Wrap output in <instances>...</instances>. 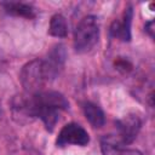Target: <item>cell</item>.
I'll use <instances>...</instances> for the list:
<instances>
[{
	"instance_id": "cell-1",
	"label": "cell",
	"mask_w": 155,
	"mask_h": 155,
	"mask_svg": "<svg viewBox=\"0 0 155 155\" xmlns=\"http://www.w3.org/2000/svg\"><path fill=\"white\" fill-rule=\"evenodd\" d=\"M17 108L29 116L39 117L47 131H53L59 113L69 108L67 98L57 91H39L35 93H27L25 98H22Z\"/></svg>"
},
{
	"instance_id": "cell-2",
	"label": "cell",
	"mask_w": 155,
	"mask_h": 155,
	"mask_svg": "<svg viewBox=\"0 0 155 155\" xmlns=\"http://www.w3.org/2000/svg\"><path fill=\"white\" fill-rule=\"evenodd\" d=\"M44 59H33L28 62L21 70V84L27 93H35L42 91L44 87L52 82Z\"/></svg>"
},
{
	"instance_id": "cell-3",
	"label": "cell",
	"mask_w": 155,
	"mask_h": 155,
	"mask_svg": "<svg viewBox=\"0 0 155 155\" xmlns=\"http://www.w3.org/2000/svg\"><path fill=\"white\" fill-rule=\"evenodd\" d=\"M99 39V22L96 16H85L74 31V48L79 53L90 52Z\"/></svg>"
},
{
	"instance_id": "cell-4",
	"label": "cell",
	"mask_w": 155,
	"mask_h": 155,
	"mask_svg": "<svg viewBox=\"0 0 155 155\" xmlns=\"http://www.w3.org/2000/svg\"><path fill=\"white\" fill-rule=\"evenodd\" d=\"M88 142H90V136L87 131L82 126L75 122H70L62 127V130L58 133L56 144L58 147H65L69 144L84 147L87 145Z\"/></svg>"
},
{
	"instance_id": "cell-5",
	"label": "cell",
	"mask_w": 155,
	"mask_h": 155,
	"mask_svg": "<svg viewBox=\"0 0 155 155\" xmlns=\"http://www.w3.org/2000/svg\"><path fill=\"white\" fill-rule=\"evenodd\" d=\"M116 128L119 132V138L121 144H130L132 143L142 126V121L138 115L136 114H128L124 116L122 119L116 121Z\"/></svg>"
},
{
	"instance_id": "cell-6",
	"label": "cell",
	"mask_w": 155,
	"mask_h": 155,
	"mask_svg": "<svg viewBox=\"0 0 155 155\" xmlns=\"http://www.w3.org/2000/svg\"><path fill=\"white\" fill-rule=\"evenodd\" d=\"M133 10L131 6L125 8L121 18L115 19L110 25V34L111 36L121 40V41H130L131 40V24H132Z\"/></svg>"
},
{
	"instance_id": "cell-7",
	"label": "cell",
	"mask_w": 155,
	"mask_h": 155,
	"mask_svg": "<svg viewBox=\"0 0 155 155\" xmlns=\"http://www.w3.org/2000/svg\"><path fill=\"white\" fill-rule=\"evenodd\" d=\"M2 10L16 17H23V18H34L35 17V10L31 5L25 4V2H19V1H4L0 4Z\"/></svg>"
},
{
	"instance_id": "cell-8",
	"label": "cell",
	"mask_w": 155,
	"mask_h": 155,
	"mask_svg": "<svg viewBox=\"0 0 155 155\" xmlns=\"http://www.w3.org/2000/svg\"><path fill=\"white\" fill-rule=\"evenodd\" d=\"M101 149L103 155H143L136 149L124 148L122 145L115 143L110 137H104L101 142Z\"/></svg>"
},
{
	"instance_id": "cell-9",
	"label": "cell",
	"mask_w": 155,
	"mask_h": 155,
	"mask_svg": "<svg viewBox=\"0 0 155 155\" xmlns=\"http://www.w3.org/2000/svg\"><path fill=\"white\" fill-rule=\"evenodd\" d=\"M82 110L85 117L93 127H102L105 122V116L103 110L92 102H85L82 104Z\"/></svg>"
},
{
	"instance_id": "cell-10",
	"label": "cell",
	"mask_w": 155,
	"mask_h": 155,
	"mask_svg": "<svg viewBox=\"0 0 155 155\" xmlns=\"http://www.w3.org/2000/svg\"><path fill=\"white\" fill-rule=\"evenodd\" d=\"M48 34L54 38H65L68 35V23L62 15L56 13L52 16L48 25Z\"/></svg>"
},
{
	"instance_id": "cell-11",
	"label": "cell",
	"mask_w": 155,
	"mask_h": 155,
	"mask_svg": "<svg viewBox=\"0 0 155 155\" xmlns=\"http://www.w3.org/2000/svg\"><path fill=\"white\" fill-rule=\"evenodd\" d=\"M114 64H115V67H116L117 70L124 71V73L130 71V70L132 69V64L130 63V61H127V59H125V58H122V57H117V58L115 59Z\"/></svg>"
},
{
	"instance_id": "cell-12",
	"label": "cell",
	"mask_w": 155,
	"mask_h": 155,
	"mask_svg": "<svg viewBox=\"0 0 155 155\" xmlns=\"http://www.w3.org/2000/svg\"><path fill=\"white\" fill-rule=\"evenodd\" d=\"M153 24H154V22L153 21H150V22H148L147 24H145V30L149 33V35L153 38V31H154V29H153Z\"/></svg>"
}]
</instances>
